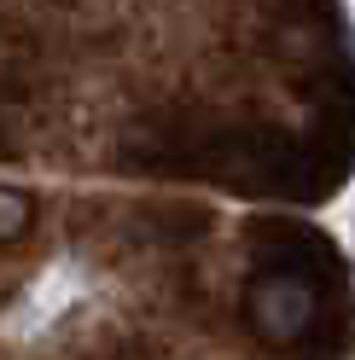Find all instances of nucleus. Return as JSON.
<instances>
[{"mask_svg":"<svg viewBox=\"0 0 355 360\" xmlns=\"http://www.w3.org/2000/svg\"><path fill=\"white\" fill-rule=\"evenodd\" d=\"M30 227V198H18V192H0V244L18 238Z\"/></svg>","mask_w":355,"mask_h":360,"instance_id":"f03ea898","label":"nucleus"},{"mask_svg":"<svg viewBox=\"0 0 355 360\" xmlns=\"http://www.w3.org/2000/svg\"><path fill=\"white\" fill-rule=\"evenodd\" d=\"M245 308H251V326L262 337H274V343H297V337L315 331L320 290H315V279H309L303 267L280 262V267H268V274L251 279V302Z\"/></svg>","mask_w":355,"mask_h":360,"instance_id":"f257e3e1","label":"nucleus"}]
</instances>
